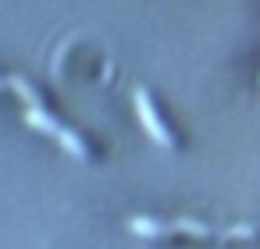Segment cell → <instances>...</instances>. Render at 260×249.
<instances>
[{
    "label": "cell",
    "mask_w": 260,
    "mask_h": 249,
    "mask_svg": "<svg viewBox=\"0 0 260 249\" xmlns=\"http://www.w3.org/2000/svg\"><path fill=\"white\" fill-rule=\"evenodd\" d=\"M57 143H61L75 160H86V157H89V146H86V143H82V135H75L72 128H61V132H57Z\"/></svg>",
    "instance_id": "277c9868"
},
{
    "label": "cell",
    "mask_w": 260,
    "mask_h": 249,
    "mask_svg": "<svg viewBox=\"0 0 260 249\" xmlns=\"http://www.w3.org/2000/svg\"><path fill=\"white\" fill-rule=\"evenodd\" d=\"M25 125H32V128L43 132V135H54V139H57V132H61L57 118H50L43 107H29V111H25Z\"/></svg>",
    "instance_id": "3957f363"
},
{
    "label": "cell",
    "mask_w": 260,
    "mask_h": 249,
    "mask_svg": "<svg viewBox=\"0 0 260 249\" xmlns=\"http://www.w3.org/2000/svg\"><path fill=\"white\" fill-rule=\"evenodd\" d=\"M0 86H4V82H0Z\"/></svg>",
    "instance_id": "52a82bcc"
},
{
    "label": "cell",
    "mask_w": 260,
    "mask_h": 249,
    "mask_svg": "<svg viewBox=\"0 0 260 249\" xmlns=\"http://www.w3.org/2000/svg\"><path fill=\"white\" fill-rule=\"evenodd\" d=\"M128 231L139 235V238H160V235H171V224L153 221V217H132L128 221Z\"/></svg>",
    "instance_id": "7a4b0ae2"
},
{
    "label": "cell",
    "mask_w": 260,
    "mask_h": 249,
    "mask_svg": "<svg viewBox=\"0 0 260 249\" xmlns=\"http://www.w3.org/2000/svg\"><path fill=\"white\" fill-rule=\"evenodd\" d=\"M132 103H136V114H139V121H143V128L150 132V139H153L157 146H164V150H171V146H175V139H171V132H168V125L160 121V114H157V107H153V100H150V93H146V89H136V96H132Z\"/></svg>",
    "instance_id": "6da1fadb"
},
{
    "label": "cell",
    "mask_w": 260,
    "mask_h": 249,
    "mask_svg": "<svg viewBox=\"0 0 260 249\" xmlns=\"http://www.w3.org/2000/svg\"><path fill=\"white\" fill-rule=\"evenodd\" d=\"M8 86H11V89L18 93V100H22L25 107H43V103H40V93H36V89H32V86H29L25 79H18V75H15V79H11Z\"/></svg>",
    "instance_id": "5b68a950"
},
{
    "label": "cell",
    "mask_w": 260,
    "mask_h": 249,
    "mask_svg": "<svg viewBox=\"0 0 260 249\" xmlns=\"http://www.w3.org/2000/svg\"><path fill=\"white\" fill-rule=\"evenodd\" d=\"M175 228L178 231H189V235H210V228L207 224H196V221H178Z\"/></svg>",
    "instance_id": "8992f818"
}]
</instances>
